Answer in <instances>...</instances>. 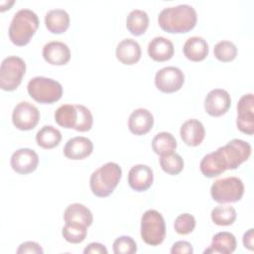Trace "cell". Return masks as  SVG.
<instances>
[{
	"mask_svg": "<svg viewBox=\"0 0 254 254\" xmlns=\"http://www.w3.org/2000/svg\"><path fill=\"white\" fill-rule=\"evenodd\" d=\"M244 193V185L237 177H227L215 181L210 188L212 199L219 203L236 202Z\"/></svg>",
	"mask_w": 254,
	"mask_h": 254,
	"instance_id": "7",
	"label": "cell"
},
{
	"mask_svg": "<svg viewBox=\"0 0 254 254\" xmlns=\"http://www.w3.org/2000/svg\"><path fill=\"white\" fill-rule=\"evenodd\" d=\"M40 120L39 109L28 101L19 102L13 109L12 122L14 126L22 131L34 129Z\"/></svg>",
	"mask_w": 254,
	"mask_h": 254,
	"instance_id": "9",
	"label": "cell"
},
{
	"mask_svg": "<svg viewBox=\"0 0 254 254\" xmlns=\"http://www.w3.org/2000/svg\"><path fill=\"white\" fill-rule=\"evenodd\" d=\"M39 24V18L34 11L20 9L14 14L10 23L8 30L9 39L16 46H26L38 30Z\"/></svg>",
	"mask_w": 254,
	"mask_h": 254,
	"instance_id": "3",
	"label": "cell"
},
{
	"mask_svg": "<svg viewBox=\"0 0 254 254\" xmlns=\"http://www.w3.org/2000/svg\"><path fill=\"white\" fill-rule=\"evenodd\" d=\"M176 148V138L169 132H160L152 140V149L157 155L165 156L174 153Z\"/></svg>",
	"mask_w": 254,
	"mask_h": 254,
	"instance_id": "28",
	"label": "cell"
},
{
	"mask_svg": "<svg viewBox=\"0 0 254 254\" xmlns=\"http://www.w3.org/2000/svg\"><path fill=\"white\" fill-rule=\"evenodd\" d=\"M195 227V218L190 213L180 214L174 223V228L178 234L187 235L193 231Z\"/></svg>",
	"mask_w": 254,
	"mask_h": 254,
	"instance_id": "33",
	"label": "cell"
},
{
	"mask_svg": "<svg viewBox=\"0 0 254 254\" xmlns=\"http://www.w3.org/2000/svg\"><path fill=\"white\" fill-rule=\"evenodd\" d=\"M154 182L152 169L143 164L133 166L128 173V184L136 191H145L151 188Z\"/></svg>",
	"mask_w": 254,
	"mask_h": 254,
	"instance_id": "14",
	"label": "cell"
},
{
	"mask_svg": "<svg viewBox=\"0 0 254 254\" xmlns=\"http://www.w3.org/2000/svg\"><path fill=\"white\" fill-rule=\"evenodd\" d=\"M26 71V64L17 56L5 58L0 66V87L6 91L15 90L21 83Z\"/></svg>",
	"mask_w": 254,
	"mask_h": 254,
	"instance_id": "8",
	"label": "cell"
},
{
	"mask_svg": "<svg viewBox=\"0 0 254 254\" xmlns=\"http://www.w3.org/2000/svg\"><path fill=\"white\" fill-rule=\"evenodd\" d=\"M17 254H25V253H30V254H43L44 250L38 244L37 242L34 241H26L20 244V246L17 249Z\"/></svg>",
	"mask_w": 254,
	"mask_h": 254,
	"instance_id": "35",
	"label": "cell"
},
{
	"mask_svg": "<svg viewBox=\"0 0 254 254\" xmlns=\"http://www.w3.org/2000/svg\"><path fill=\"white\" fill-rule=\"evenodd\" d=\"M64 222H75L85 226H90L93 221V216L89 208L81 203L69 204L64 212Z\"/></svg>",
	"mask_w": 254,
	"mask_h": 254,
	"instance_id": "24",
	"label": "cell"
},
{
	"mask_svg": "<svg viewBox=\"0 0 254 254\" xmlns=\"http://www.w3.org/2000/svg\"><path fill=\"white\" fill-rule=\"evenodd\" d=\"M213 55L218 61L228 63L236 58L237 48L230 41H220L214 46Z\"/></svg>",
	"mask_w": 254,
	"mask_h": 254,
	"instance_id": "32",
	"label": "cell"
},
{
	"mask_svg": "<svg viewBox=\"0 0 254 254\" xmlns=\"http://www.w3.org/2000/svg\"><path fill=\"white\" fill-rule=\"evenodd\" d=\"M184 55L191 62L203 61L209 52L208 44L202 37L193 36L189 38L183 48Z\"/></svg>",
	"mask_w": 254,
	"mask_h": 254,
	"instance_id": "21",
	"label": "cell"
},
{
	"mask_svg": "<svg viewBox=\"0 0 254 254\" xmlns=\"http://www.w3.org/2000/svg\"><path fill=\"white\" fill-rule=\"evenodd\" d=\"M55 121L58 125L66 129H76L78 122V107L77 104L61 105L55 112Z\"/></svg>",
	"mask_w": 254,
	"mask_h": 254,
	"instance_id": "25",
	"label": "cell"
},
{
	"mask_svg": "<svg viewBox=\"0 0 254 254\" xmlns=\"http://www.w3.org/2000/svg\"><path fill=\"white\" fill-rule=\"evenodd\" d=\"M251 146L241 139H232L216 151L205 155L199 164L201 174L206 178H214L226 170H235L248 160Z\"/></svg>",
	"mask_w": 254,
	"mask_h": 254,
	"instance_id": "1",
	"label": "cell"
},
{
	"mask_svg": "<svg viewBox=\"0 0 254 254\" xmlns=\"http://www.w3.org/2000/svg\"><path fill=\"white\" fill-rule=\"evenodd\" d=\"M174 45L165 37H155L148 45V55L156 62H166L174 56Z\"/></svg>",
	"mask_w": 254,
	"mask_h": 254,
	"instance_id": "20",
	"label": "cell"
},
{
	"mask_svg": "<svg viewBox=\"0 0 254 254\" xmlns=\"http://www.w3.org/2000/svg\"><path fill=\"white\" fill-rule=\"evenodd\" d=\"M160 166L162 170L172 176L179 175L184 169V160L177 153H171L160 158Z\"/></svg>",
	"mask_w": 254,
	"mask_h": 254,
	"instance_id": "31",
	"label": "cell"
},
{
	"mask_svg": "<svg viewBox=\"0 0 254 254\" xmlns=\"http://www.w3.org/2000/svg\"><path fill=\"white\" fill-rule=\"evenodd\" d=\"M153 114L145 108L135 109L128 119V128L130 132L137 136L147 134L153 128Z\"/></svg>",
	"mask_w": 254,
	"mask_h": 254,
	"instance_id": "16",
	"label": "cell"
},
{
	"mask_svg": "<svg viewBox=\"0 0 254 254\" xmlns=\"http://www.w3.org/2000/svg\"><path fill=\"white\" fill-rule=\"evenodd\" d=\"M62 140V133L52 125H45L36 134V142L43 149H53Z\"/></svg>",
	"mask_w": 254,
	"mask_h": 254,
	"instance_id": "27",
	"label": "cell"
},
{
	"mask_svg": "<svg viewBox=\"0 0 254 254\" xmlns=\"http://www.w3.org/2000/svg\"><path fill=\"white\" fill-rule=\"evenodd\" d=\"M184 82L185 74L176 66H165L159 69L155 75L156 87L165 93H173L180 90Z\"/></svg>",
	"mask_w": 254,
	"mask_h": 254,
	"instance_id": "10",
	"label": "cell"
},
{
	"mask_svg": "<svg viewBox=\"0 0 254 254\" xmlns=\"http://www.w3.org/2000/svg\"><path fill=\"white\" fill-rule=\"evenodd\" d=\"M69 15L64 9H52L45 16V25L53 34L64 33L69 27Z\"/></svg>",
	"mask_w": 254,
	"mask_h": 254,
	"instance_id": "22",
	"label": "cell"
},
{
	"mask_svg": "<svg viewBox=\"0 0 254 254\" xmlns=\"http://www.w3.org/2000/svg\"><path fill=\"white\" fill-rule=\"evenodd\" d=\"M29 95L37 102L52 104L61 99L63 95L62 84L50 77L35 76L27 85Z\"/></svg>",
	"mask_w": 254,
	"mask_h": 254,
	"instance_id": "5",
	"label": "cell"
},
{
	"mask_svg": "<svg viewBox=\"0 0 254 254\" xmlns=\"http://www.w3.org/2000/svg\"><path fill=\"white\" fill-rule=\"evenodd\" d=\"M236 249V238L235 236L227 231H221L216 233L212 237L211 244L203 253H220L230 254Z\"/></svg>",
	"mask_w": 254,
	"mask_h": 254,
	"instance_id": "23",
	"label": "cell"
},
{
	"mask_svg": "<svg viewBox=\"0 0 254 254\" xmlns=\"http://www.w3.org/2000/svg\"><path fill=\"white\" fill-rule=\"evenodd\" d=\"M137 251V244L130 236H119L113 242V252L115 254H134Z\"/></svg>",
	"mask_w": 254,
	"mask_h": 254,
	"instance_id": "34",
	"label": "cell"
},
{
	"mask_svg": "<svg viewBox=\"0 0 254 254\" xmlns=\"http://www.w3.org/2000/svg\"><path fill=\"white\" fill-rule=\"evenodd\" d=\"M231 105L229 93L222 88L210 90L204 99V110L213 117H219L225 114Z\"/></svg>",
	"mask_w": 254,
	"mask_h": 254,
	"instance_id": "12",
	"label": "cell"
},
{
	"mask_svg": "<svg viewBox=\"0 0 254 254\" xmlns=\"http://www.w3.org/2000/svg\"><path fill=\"white\" fill-rule=\"evenodd\" d=\"M62 234L67 242L77 244L85 239L87 235V226L75 222H65Z\"/></svg>",
	"mask_w": 254,
	"mask_h": 254,
	"instance_id": "30",
	"label": "cell"
},
{
	"mask_svg": "<svg viewBox=\"0 0 254 254\" xmlns=\"http://www.w3.org/2000/svg\"><path fill=\"white\" fill-rule=\"evenodd\" d=\"M193 252L192 245L188 241H177L171 248L172 254H191Z\"/></svg>",
	"mask_w": 254,
	"mask_h": 254,
	"instance_id": "36",
	"label": "cell"
},
{
	"mask_svg": "<svg viewBox=\"0 0 254 254\" xmlns=\"http://www.w3.org/2000/svg\"><path fill=\"white\" fill-rule=\"evenodd\" d=\"M254 96L247 93L241 96L237 103V128L247 135L254 133Z\"/></svg>",
	"mask_w": 254,
	"mask_h": 254,
	"instance_id": "11",
	"label": "cell"
},
{
	"mask_svg": "<svg viewBox=\"0 0 254 254\" xmlns=\"http://www.w3.org/2000/svg\"><path fill=\"white\" fill-rule=\"evenodd\" d=\"M243 245L249 250H253V228H250L243 235Z\"/></svg>",
	"mask_w": 254,
	"mask_h": 254,
	"instance_id": "38",
	"label": "cell"
},
{
	"mask_svg": "<svg viewBox=\"0 0 254 254\" xmlns=\"http://www.w3.org/2000/svg\"><path fill=\"white\" fill-rule=\"evenodd\" d=\"M106 247L98 242L89 243L83 250L84 254H107Z\"/></svg>",
	"mask_w": 254,
	"mask_h": 254,
	"instance_id": "37",
	"label": "cell"
},
{
	"mask_svg": "<svg viewBox=\"0 0 254 254\" xmlns=\"http://www.w3.org/2000/svg\"><path fill=\"white\" fill-rule=\"evenodd\" d=\"M180 135L186 145L195 147L203 141L205 130L199 120L189 119L185 121L181 126Z\"/></svg>",
	"mask_w": 254,
	"mask_h": 254,
	"instance_id": "18",
	"label": "cell"
},
{
	"mask_svg": "<svg viewBox=\"0 0 254 254\" xmlns=\"http://www.w3.org/2000/svg\"><path fill=\"white\" fill-rule=\"evenodd\" d=\"M43 57L50 64L64 65L66 64L70 60V51L64 43L52 41L44 46Z\"/></svg>",
	"mask_w": 254,
	"mask_h": 254,
	"instance_id": "15",
	"label": "cell"
},
{
	"mask_svg": "<svg viewBox=\"0 0 254 254\" xmlns=\"http://www.w3.org/2000/svg\"><path fill=\"white\" fill-rule=\"evenodd\" d=\"M211 220L220 226H227L233 224L236 219L237 213L233 206L230 205H217L212 208L211 213Z\"/></svg>",
	"mask_w": 254,
	"mask_h": 254,
	"instance_id": "29",
	"label": "cell"
},
{
	"mask_svg": "<svg viewBox=\"0 0 254 254\" xmlns=\"http://www.w3.org/2000/svg\"><path fill=\"white\" fill-rule=\"evenodd\" d=\"M196 21V11L188 4L164 8L158 16L161 29L171 34L188 33L195 27Z\"/></svg>",
	"mask_w": 254,
	"mask_h": 254,
	"instance_id": "2",
	"label": "cell"
},
{
	"mask_svg": "<svg viewBox=\"0 0 254 254\" xmlns=\"http://www.w3.org/2000/svg\"><path fill=\"white\" fill-rule=\"evenodd\" d=\"M10 164L16 173L27 175L37 169L39 164V156L32 149L21 148L12 154Z\"/></svg>",
	"mask_w": 254,
	"mask_h": 254,
	"instance_id": "13",
	"label": "cell"
},
{
	"mask_svg": "<svg viewBox=\"0 0 254 254\" xmlns=\"http://www.w3.org/2000/svg\"><path fill=\"white\" fill-rule=\"evenodd\" d=\"M92 151L93 144L91 140L83 136H76L69 139L64 147V154L69 160L85 159Z\"/></svg>",
	"mask_w": 254,
	"mask_h": 254,
	"instance_id": "17",
	"label": "cell"
},
{
	"mask_svg": "<svg viewBox=\"0 0 254 254\" xmlns=\"http://www.w3.org/2000/svg\"><path fill=\"white\" fill-rule=\"evenodd\" d=\"M141 47L133 39H124L116 47L117 60L127 65L136 64L141 58Z\"/></svg>",
	"mask_w": 254,
	"mask_h": 254,
	"instance_id": "19",
	"label": "cell"
},
{
	"mask_svg": "<svg viewBox=\"0 0 254 254\" xmlns=\"http://www.w3.org/2000/svg\"><path fill=\"white\" fill-rule=\"evenodd\" d=\"M149 26L148 14L140 9L132 10L126 18V28L134 36L143 35Z\"/></svg>",
	"mask_w": 254,
	"mask_h": 254,
	"instance_id": "26",
	"label": "cell"
},
{
	"mask_svg": "<svg viewBox=\"0 0 254 254\" xmlns=\"http://www.w3.org/2000/svg\"><path fill=\"white\" fill-rule=\"evenodd\" d=\"M166 236V223L163 215L156 209L146 210L141 217V237L151 246L160 245Z\"/></svg>",
	"mask_w": 254,
	"mask_h": 254,
	"instance_id": "6",
	"label": "cell"
},
{
	"mask_svg": "<svg viewBox=\"0 0 254 254\" xmlns=\"http://www.w3.org/2000/svg\"><path fill=\"white\" fill-rule=\"evenodd\" d=\"M121 177V167L114 162H108L91 174L89 180L90 190L95 196L106 197L113 192Z\"/></svg>",
	"mask_w": 254,
	"mask_h": 254,
	"instance_id": "4",
	"label": "cell"
}]
</instances>
